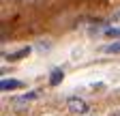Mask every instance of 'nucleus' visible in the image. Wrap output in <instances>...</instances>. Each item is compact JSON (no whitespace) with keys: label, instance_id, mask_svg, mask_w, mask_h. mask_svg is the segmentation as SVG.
<instances>
[{"label":"nucleus","instance_id":"obj_1","mask_svg":"<svg viewBox=\"0 0 120 116\" xmlns=\"http://www.w3.org/2000/svg\"><path fill=\"white\" fill-rule=\"evenodd\" d=\"M67 110H69L71 114H88V112H90L88 103H86L82 97H69V99H67Z\"/></svg>","mask_w":120,"mask_h":116},{"label":"nucleus","instance_id":"obj_2","mask_svg":"<svg viewBox=\"0 0 120 116\" xmlns=\"http://www.w3.org/2000/svg\"><path fill=\"white\" fill-rule=\"evenodd\" d=\"M0 88H2V93L17 90V88H22V82H17V80H2V82H0Z\"/></svg>","mask_w":120,"mask_h":116},{"label":"nucleus","instance_id":"obj_3","mask_svg":"<svg viewBox=\"0 0 120 116\" xmlns=\"http://www.w3.org/2000/svg\"><path fill=\"white\" fill-rule=\"evenodd\" d=\"M62 77H64L62 69H54V71H52V77H49V84H52V86H58L60 82H62Z\"/></svg>","mask_w":120,"mask_h":116},{"label":"nucleus","instance_id":"obj_4","mask_svg":"<svg viewBox=\"0 0 120 116\" xmlns=\"http://www.w3.org/2000/svg\"><path fill=\"white\" fill-rule=\"evenodd\" d=\"M37 97H39V90L28 93V95H24V97H17V99H15V105H19V103H28V101H32V99H37Z\"/></svg>","mask_w":120,"mask_h":116},{"label":"nucleus","instance_id":"obj_5","mask_svg":"<svg viewBox=\"0 0 120 116\" xmlns=\"http://www.w3.org/2000/svg\"><path fill=\"white\" fill-rule=\"evenodd\" d=\"M28 54H30V47H22L19 52H15V54H11V56H7V58H9V60H19L22 56H28Z\"/></svg>","mask_w":120,"mask_h":116},{"label":"nucleus","instance_id":"obj_6","mask_svg":"<svg viewBox=\"0 0 120 116\" xmlns=\"http://www.w3.org/2000/svg\"><path fill=\"white\" fill-rule=\"evenodd\" d=\"M103 50L107 52V54H120V41L118 43H112V45H105Z\"/></svg>","mask_w":120,"mask_h":116},{"label":"nucleus","instance_id":"obj_7","mask_svg":"<svg viewBox=\"0 0 120 116\" xmlns=\"http://www.w3.org/2000/svg\"><path fill=\"white\" fill-rule=\"evenodd\" d=\"M105 32H107L109 37H120V28H107Z\"/></svg>","mask_w":120,"mask_h":116},{"label":"nucleus","instance_id":"obj_8","mask_svg":"<svg viewBox=\"0 0 120 116\" xmlns=\"http://www.w3.org/2000/svg\"><path fill=\"white\" fill-rule=\"evenodd\" d=\"M107 116H120V110H112V112H109Z\"/></svg>","mask_w":120,"mask_h":116}]
</instances>
